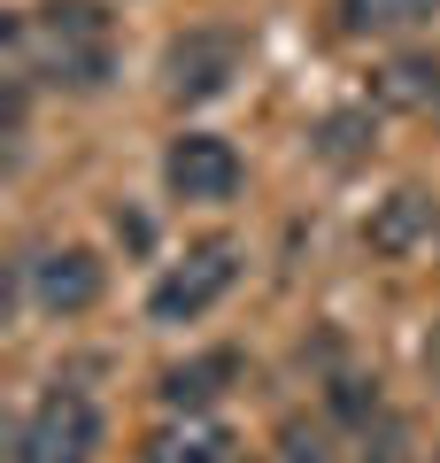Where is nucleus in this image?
<instances>
[{"mask_svg":"<svg viewBox=\"0 0 440 463\" xmlns=\"http://www.w3.org/2000/svg\"><path fill=\"white\" fill-rule=\"evenodd\" d=\"M8 78L54 93H100L116 78V24L100 0H39L32 16H8Z\"/></svg>","mask_w":440,"mask_h":463,"instance_id":"obj_1","label":"nucleus"},{"mask_svg":"<svg viewBox=\"0 0 440 463\" xmlns=\"http://www.w3.org/2000/svg\"><path fill=\"white\" fill-rule=\"evenodd\" d=\"M100 440H109L100 402L85 394V386H62V379H54L47 394L16 417V448H8V463H93Z\"/></svg>","mask_w":440,"mask_h":463,"instance_id":"obj_2","label":"nucleus"},{"mask_svg":"<svg viewBox=\"0 0 440 463\" xmlns=\"http://www.w3.org/2000/svg\"><path fill=\"white\" fill-rule=\"evenodd\" d=\"M247 70V39L232 24H194L163 47V93L170 100H216Z\"/></svg>","mask_w":440,"mask_h":463,"instance_id":"obj_3","label":"nucleus"},{"mask_svg":"<svg viewBox=\"0 0 440 463\" xmlns=\"http://www.w3.org/2000/svg\"><path fill=\"white\" fill-rule=\"evenodd\" d=\"M232 279H240V248H232V240H201L178 270L155 279L147 317H155V325H194V317H209L216 301L232 294Z\"/></svg>","mask_w":440,"mask_h":463,"instance_id":"obj_4","label":"nucleus"},{"mask_svg":"<svg viewBox=\"0 0 440 463\" xmlns=\"http://www.w3.org/2000/svg\"><path fill=\"white\" fill-rule=\"evenodd\" d=\"M16 270H24V294H32L47 317H85L100 301V286H109L100 255L78 248V240H70V248H32Z\"/></svg>","mask_w":440,"mask_h":463,"instance_id":"obj_5","label":"nucleus"},{"mask_svg":"<svg viewBox=\"0 0 440 463\" xmlns=\"http://www.w3.org/2000/svg\"><path fill=\"white\" fill-rule=\"evenodd\" d=\"M240 178H247L240 155H232V139H216V132H178L170 155H163V185L178 201H232Z\"/></svg>","mask_w":440,"mask_h":463,"instance_id":"obj_6","label":"nucleus"},{"mask_svg":"<svg viewBox=\"0 0 440 463\" xmlns=\"http://www.w3.org/2000/svg\"><path fill=\"white\" fill-rule=\"evenodd\" d=\"M425 232H433V194H425V185H394L371 209V224H363V248H371L378 263H402V255H417Z\"/></svg>","mask_w":440,"mask_h":463,"instance_id":"obj_7","label":"nucleus"},{"mask_svg":"<svg viewBox=\"0 0 440 463\" xmlns=\"http://www.w3.org/2000/svg\"><path fill=\"white\" fill-rule=\"evenodd\" d=\"M232 379H240V355H232V347H209L194 364H170L163 371V410L170 417H201L209 402L232 394Z\"/></svg>","mask_w":440,"mask_h":463,"instance_id":"obj_8","label":"nucleus"},{"mask_svg":"<svg viewBox=\"0 0 440 463\" xmlns=\"http://www.w3.org/2000/svg\"><path fill=\"white\" fill-rule=\"evenodd\" d=\"M139 463H232V432L209 417H178V425L139 440Z\"/></svg>","mask_w":440,"mask_h":463,"instance_id":"obj_9","label":"nucleus"},{"mask_svg":"<svg viewBox=\"0 0 440 463\" xmlns=\"http://www.w3.org/2000/svg\"><path fill=\"white\" fill-rule=\"evenodd\" d=\"M433 16H440V0H332V24L348 39H394V32H417Z\"/></svg>","mask_w":440,"mask_h":463,"instance_id":"obj_10","label":"nucleus"},{"mask_svg":"<svg viewBox=\"0 0 440 463\" xmlns=\"http://www.w3.org/2000/svg\"><path fill=\"white\" fill-rule=\"evenodd\" d=\"M378 100H394V109H440V62L433 54H394L378 70Z\"/></svg>","mask_w":440,"mask_h":463,"instance_id":"obj_11","label":"nucleus"},{"mask_svg":"<svg viewBox=\"0 0 440 463\" xmlns=\"http://www.w3.org/2000/svg\"><path fill=\"white\" fill-rule=\"evenodd\" d=\"M371 139H378V124H371V109H332L325 124H317V155H325L332 170H348V163H363V155H371Z\"/></svg>","mask_w":440,"mask_h":463,"instance_id":"obj_12","label":"nucleus"},{"mask_svg":"<svg viewBox=\"0 0 440 463\" xmlns=\"http://www.w3.org/2000/svg\"><path fill=\"white\" fill-rule=\"evenodd\" d=\"M278 463H340L332 425L325 417H286V425H278Z\"/></svg>","mask_w":440,"mask_h":463,"instance_id":"obj_13","label":"nucleus"},{"mask_svg":"<svg viewBox=\"0 0 440 463\" xmlns=\"http://www.w3.org/2000/svg\"><path fill=\"white\" fill-rule=\"evenodd\" d=\"M116 232H124L131 248H147V240H155V224H147V216H124V209H116Z\"/></svg>","mask_w":440,"mask_h":463,"instance_id":"obj_14","label":"nucleus"},{"mask_svg":"<svg viewBox=\"0 0 440 463\" xmlns=\"http://www.w3.org/2000/svg\"><path fill=\"white\" fill-rule=\"evenodd\" d=\"M425 371H433V379H440V325L425 332Z\"/></svg>","mask_w":440,"mask_h":463,"instance_id":"obj_15","label":"nucleus"},{"mask_svg":"<svg viewBox=\"0 0 440 463\" xmlns=\"http://www.w3.org/2000/svg\"><path fill=\"white\" fill-rule=\"evenodd\" d=\"M433 463H440V448H433Z\"/></svg>","mask_w":440,"mask_h":463,"instance_id":"obj_16","label":"nucleus"}]
</instances>
